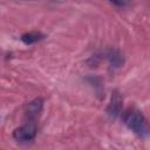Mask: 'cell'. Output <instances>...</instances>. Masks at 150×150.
I'll use <instances>...</instances> for the list:
<instances>
[{
	"instance_id": "6da1fadb",
	"label": "cell",
	"mask_w": 150,
	"mask_h": 150,
	"mask_svg": "<svg viewBox=\"0 0 150 150\" xmlns=\"http://www.w3.org/2000/svg\"><path fill=\"white\" fill-rule=\"evenodd\" d=\"M123 123L141 138L150 136V123L146 117L137 109L129 108L123 112Z\"/></svg>"
},
{
	"instance_id": "7a4b0ae2",
	"label": "cell",
	"mask_w": 150,
	"mask_h": 150,
	"mask_svg": "<svg viewBox=\"0 0 150 150\" xmlns=\"http://www.w3.org/2000/svg\"><path fill=\"white\" fill-rule=\"evenodd\" d=\"M36 132H38L36 124L34 122H27L13 131V137L15 141L20 143H26L34 139L36 136Z\"/></svg>"
},
{
	"instance_id": "3957f363",
	"label": "cell",
	"mask_w": 150,
	"mask_h": 150,
	"mask_svg": "<svg viewBox=\"0 0 150 150\" xmlns=\"http://www.w3.org/2000/svg\"><path fill=\"white\" fill-rule=\"evenodd\" d=\"M107 111L109 114V116L116 118L121 115V111H122V98H121V95L117 90H114L112 94H111V98H110V102L108 104V108H107Z\"/></svg>"
},
{
	"instance_id": "277c9868",
	"label": "cell",
	"mask_w": 150,
	"mask_h": 150,
	"mask_svg": "<svg viewBox=\"0 0 150 150\" xmlns=\"http://www.w3.org/2000/svg\"><path fill=\"white\" fill-rule=\"evenodd\" d=\"M42 107H43V100L41 97L35 98L26 105V114L28 115V117L35 118L40 115V112L42 110Z\"/></svg>"
},
{
	"instance_id": "5b68a950",
	"label": "cell",
	"mask_w": 150,
	"mask_h": 150,
	"mask_svg": "<svg viewBox=\"0 0 150 150\" xmlns=\"http://www.w3.org/2000/svg\"><path fill=\"white\" fill-rule=\"evenodd\" d=\"M105 57L109 61V63L111 64V67H115V68L121 67L123 64V61H124L123 60V55L117 49H110L105 54Z\"/></svg>"
},
{
	"instance_id": "8992f818",
	"label": "cell",
	"mask_w": 150,
	"mask_h": 150,
	"mask_svg": "<svg viewBox=\"0 0 150 150\" xmlns=\"http://www.w3.org/2000/svg\"><path fill=\"white\" fill-rule=\"evenodd\" d=\"M45 39V35L39 32H30V33H25L21 35V41L26 45H32L35 42H39Z\"/></svg>"
}]
</instances>
